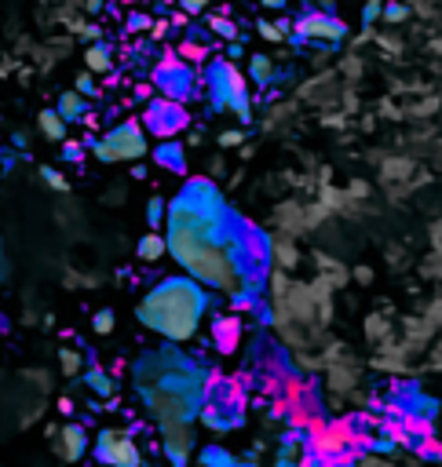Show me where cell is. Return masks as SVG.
I'll return each mask as SVG.
<instances>
[{"label":"cell","instance_id":"cell-1","mask_svg":"<svg viewBox=\"0 0 442 467\" xmlns=\"http://www.w3.org/2000/svg\"><path fill=\"white\" fill-rule=\"evenodd\" d=\"M169 252L205 289H219L231 299L256 292L271 270L267 234L238 215L209 179H186L169 205Z\"/></svg>","mask_w":442,"mask_h":467},{"label":"cell","instance_id":"cell-2","mask_svg":"<svg viewBox=\"0 0 442 467\" xmlns=\"http://www.w3.org/2000/svg\"><path fill=\"white\" fill-rule=\"evenodd\" d=\"M201 376L205 369L176 347L150 351L132 365L136 394L157 427L194 424L201 409Z\"/></svg>","mask_w":442,"mask_h":467},{"label":"cell","instance_id":"cell-3","mask_svg":"<svg viewBox=\"0 0 442 467\" xmlns=\"http://www.w3.org/2000/svg\"><path fill=\"white\" fill-rule=\"evenodd\" d=\"M205 314H209V292L191 274L161 277L136 307L139 325H146L150 332L169 339V344H186V339H194Z\"/></svg>","mask_w":442,"mask_h":467},{"label":"cell","instance_id":"cell-4","mask_svg":"<svg viewBox=\"0 0 442 467\" xmlns=\"http://www.w3.org/2000/svg\"><path fill=\"white\" fill-rule=\"evenodd\" d=\"M248 387H252V372H231L227 376L223 369H205L198 420L219 434L241 427L248 409Z\"/></svg>","mask_w":442,"mask_h":467},{"label":"cell","instance_id":"cell-5","mask_svg":"<svg viewBox=\"0 0 442 467\" xmlns=\"http://www.w3.org/2000/svg\"><path fill=\"white\" fill-rule=\"evenodd\" d=\"M205 91H209V99L219 113H234L238 120L248 124V99H252V91H248V77L234 66L231 58H209V66H205Z\"/></svg>","mask_w":442,"mask_h":467},{"label":"cell","instance_id":"cell-6","mask_svg":"<svg viewBox=\"0 0 442 467\" xmlns=\"http://www.w3.org/2000/svg\"><path fill=\"white\" fill-rule=\"evenodd\" d=\"M91 153L103 165H132L143 161L150 153V132L139 117H124L117 120L110 132H103L96 143H91Z\"/></svg>","mask_w":442,"mask_h":467},{"label":"cell","instance_id":"cell-7","mask_svg":"<svg viewBox=\"0 0 442 467\" xmlns=\"http://www.w3.org/2000/svg\"><path fill=\"white\" fill-rule=\"evenodd\" d=\"M96 460L99 463H117V467H136L143 463V449L136 442V427H103L96 434Z\"/></svg>","mask_w":442,"mask_h":467},{"label":"cell","instance_id":"cell-8","mask_svg":"<svg viewBox=\"0 0 442 467\" xmlns=\"http://www.w3.org/2000/svg\"><path fill=\"white\" fill-rule=\"evenodd\" d=\"M154 84H157L161 96L186 103V99L194 96V66H191V62H186L176 48H169V51L161 55V62L154 66Z\"/></svg>","mask_w":442,"mask_h":467},{"label":"cell","instance_id":"cell-9","mask_svg":"<svg viewBox=\"0 0 442 467\" xmlns=\"http://www.w3.org/2000/svg\"><path fill=\"white\" fill-rule=\"evenodd\" d=\"M139 120L146 124V132L157 135V139H176V135H183L186 128H191V113H186V103L169 99V96L150 99V106L143 110Z\"/></svg>","mask_w":442,"mask_h":467},{"label":"cell","instance_id":"cell-10","mask_svg":"<svg viewBox=\"0 0 442 467\" xmlns=\"http://www.w3.org/2000/svg\"><path fill=\"white\" fill-rule=\"evenodd\" d=\"M293 41H318V44H340L347 37L343 19H336L329 8H307L293 26H289Z\"/></svg>","mask_w":442,"mask_h":467},{"label":"cell","instance_id":"cell-11","mask_svg":"<svg viewBox=\"0 0 442 467\" xmlns=\"http://www.w3.org/2000/svg\"><path fill=\"white\" fill-rule=\"evenodd\" d=\"M241 318L238 314H219L212 325H209V339H212V347H216V354H223V358H231V354H238V347H241Z\"/></svg>","mask_w":442,"mask_h":467},{"label":"cell","instance_id":"cell-12","mask_svg":"<svg viewBox=\"0 0 442 467\" xmlns=\"http://www.w3.org/2000/svg\"><path fill=\"white\" fill-rule=\"evenodd\" d=\"M161 438H165V453L172 463H186L194 449V424H165L161 427Z\"/></svg>","mask_w":442,"mask_h":467},{"label":"cell","instance_id":"cell-13","mask_svg":"<svg viewBox=\"0 0 442 467\" xmlns=\"http://www.w3.org/2000/svg\"><path fill=\"white\" fill-rule=\"evenodd\" d=\"M55 438H59V456L70 460V463L81 460V456L88 453V446H91V442H88V431H84L81 424H66V427L55 434Z\"/></svg>","mask_w":442,"mask_h":467},{"label":"cell","instance_id":"cell-14","mask_svg":"<svg viewBox=\"0 0 442 467\" xmlns=\"http://www.w3.org/2000/svg\"><path fill=\"white\" fill-rule=\"evenodd\" d=\"M150 158L161 165L165 172H172V175H186V150H183L176 139H161V143L150 150Z\"/></svg>","mask_w":442,"mask_h":467},{"label":"cell","instance_id":"cell-15","mask_svg":"<svg viewBox=\"0 0 442 467\" xmlns=\"http://www.w3.org/2000/svg\"><path fill=\"white\" fill-rule=\"evenodd\" d=\"M165 252H169V237H165V234H157V230H150V234L139 237V245H136V256H139L143 263L165 260Z\"/></svg>","mask_w":442,"mask_h":467},{"label":"cell","instance_id":"cell-16","mask_svg":"<svg viewBox=\"0 0 442 467\" xmlns=\"http://www.w3.org/2000/svg\"><path fill=\"white\" fill-rule=\"evenodd\" d=\"M55 110H59L62 117H66L70 124H81V117H84V110H88V96H81L77 88H74V91H62Z\"/></svg>","mask_w":442,"mask_h":467},{"label":"cell","instance_id":"cell-17","mask_svg":"<svg viewBox=\"0 0 442 467\" xmlns=\"http://www.w3.org/2000/svg\"><path fill=\"white\" fill-rule=\"evenodd\" d=\"M41 135L44 139H51V143H62V139H66V128H70V120L66 117H62L59 110H41Z\"/></svg>","mask_w":442,"mask_h":467},{"label":"cell","instance_id":"cell-18","mask_svg":"<svg viewBox=\"0 0 442 467\" xmlns=\"http://www.w3.org/2000/svg\"><path fill=\"white\" fill-rule=\"evenodd\" d=\"M84 384H88L91 391H96L99 398H110V394L117 391V380L110 376V372H106L103 365H88V369H84Z\"/></svg>","mask_w":442,"mask_h":467},{"label":"cell","instance_id":"cell-19","mask_svg":"<svg viewBox=\"0 0 442 467\" xmlns=\"http://www.w3.org/2000/svg\"><path fill=\"white\" fill-rule=\"evenodd\" d=\"M84 70H91V73H110V70H114V51H110L106 44H88V51H84Z\"/></svg>","mask_w":442,"mask_h":467},{"label":"cell","instance_id":"cell-20","mask_svg":"<svg viewBox=\"0 0 442 467\" xmlns=\"http://www.w3.org/2000/svg\"><path fill=\"white\" fill-rule=\"evenodd\" d=\"M402 424H406V431L413 434V446H417V438H428V434H435V424H431V416H421V413H402L398 416Z\"/></svg>","mask_w":442,"mask_h":467},{"label":"cell","instance_id":"cell-21","mask_svg":"<svg viewBox=\"0 0 442 467\" xmlns=\"http://www.w3.org/2000/svg\"><path fill=\"white\" fill-rule=\"evenodd\" d=\"M274 73H278V70H274V58H271V55H252V58H248V77L256 81V84H271Z\"/></svg>","mask_w":442,"mask_h":467},{"label":"cell","instance_id":"cell-22","mask_svg":"<svg viewBox=\"0 0 442 467\" xmlns=\"http://www.w3.org/2000/svg\"><path fill=\"white\" fill-rule=\"evenodd\" d=\"M289 26H293V22H286V19H281V22L260 19V22H256V34H260L263 41H271V44H281V41L289 37Z\"/></svg>","mask_w":442,"mask_h":467},{"label":"cell","instance_id":"cell-23","mask_svg":"<svg viewBox=\"0 0 442 467\" xmlns=\"http://www.w3.org/2000/svg\"><path fill=\"white\" fill-rule=\"evenodd\" d=\"M176 51H179L186 62H191V66H209V48H205L201 41H194V37H186Z\"/></svg>","mask_w":442,"mask_h":467},{"label":"cell","instance_id":"cell-24","mask_svg":"<svg viewBox=\"0 0 442 467\" xmlns=\"http://www.w3.org/2000/svg\"><path fill=\"white\" fill-rule=\"evenodd\" d=\"M209 29H212L216 37H223V41H238V26H234V22H231V19L223 15V11L209 19Z\"/></svg>","mask_w":442,"mask_h":467},{"label":"cell","instance_id":"cell-25","mask_svg":"<svg viewBox=\"0 0 442 467\" xmlns=\"http://www.w3.org/2000/svg\"><path fill=\"white\" fill-rule=\"evenodd\" d=\"M198 463H238V456L227 453V449H219V446H209V449L198 453Z\"/></svg>","mask_w":442,"mask_h":467},{"label":"cell","instance_id":"cell-26","mask_svg":"<svg viewBox=\"0 0 442 467\" xmlns=\"http://www.w3.org/2000/svg\"><path fill=\"white\" fill-rule=\"evenodd\" d=\"M114 325H117L114 310H96V318H91V329H96V336H110Z\"/></svg>","mask_w":442,"mask_h":467},{"label":"cell","instance_id":"cell-27","mask_svg":"<svg viewBox=\"0 0 442 467\" xmlns=\"http://www.w3.org/2000/svg\"><path fill=\"white\" fill-rule=\"evenodd\" d=\"M146 223L157 230L165 223V197H150V205H146Z\"/></svg>","mask_w":442,"mask_h":467},{"label":"cell","instance_id":"cell-28","mask_svg":"<svg viewBox=\"0 0 442 467\" xmlns=\"http://www.w3.org/2000/svg\"><path fill=\"white\" fill-rule=\"evenodd\" d=\"M62 372L66 376H81V351H62Z\"/></svg>","mask_w":442,"mask_h":467},{"label":"cell","instance_id":"cell-29","mask_svg":"<svg viewBox=\"0 0 442 467\" xmlns=\"http://www.w3.org/2000/svg\"><path fill=\"white\" fill-rule=\"evenodd\" d=\"M77 91H81V96H88V99H96V96H99V88H96V73L84 70V73L77 77Z\"/></svg>","mask_w":442,"mask_h":467},{"label":"cell","instance_id":"cell-30","mask_svg":"<svg viewBox=\"0 0 442 467\" xmlns=\"http://www.w3.org/2000/svg\"><path fill=\"white\" fill-rule=\"evenodd\" d=\"M41 175H44V183L51 186V190H70V183H66V175H62V172H55V168H41Z\"/></svg>","mask_w":442,"mask_h":467},{"label":"cell","instance_id":"cell-31","mask_svg":"<svg viewBox=\"0 0 442 467\" xmlns=\"http://www.w3.org/2000/svg\"><path fill=\"white\" fill-rule=\"evenodd\" d=\"M62 158H66V161H81L84 158V150H81V143H74V139H62Z\"/></svg>","mask_w":442,"mask_h":467},{"label":"cell","instance_id":"cell-32","mask_svg":"<svg viewBox=\"0 0 442 467\" xmlns=\"http://www.w3.org/2000/svg\"><path fill=\"white\" fill-rule=\"evenodd\" d=\"M406 15H409V8H406V4H388V8L381 11V19H384V22H402Z\"/></svg>","mask_w":442,"mask_h":467},{"label":"cell","instance_id":"cell-33","mask_svg":"<svg viewBox=\"0 0 442 467\" xmlns=\"http://www.w3.org/2000/svg\"><path fill=\"white\" fill-rule=\"evenodd\" d=\"M209 4H212V0H179V8H183L186 15H191V19H194V15H201Z\"/></svg>","mask_w":442,"mask_h":467},{"label":"cell","instance_id":"cell-34","mask_svg":"<svg viewBox=\"0 0 442 467\" xmlns=\"http://www.w3.org/2000/svg\"><path fill=\"white\" fill-rule=\"evenodd\" d=\"M241 143H245V135H241L238 128H231V132H219V146H223V150H227V146H241Z\"/></svg>","mask_w":442,"mask_h":467},{"label":"cell","instance_id":"cell-35","mask_svg":"<svg viewBox=\"0 0 442 467\" xmlns=\"http://www.w3.org/2000/svg\"><path fill=\"white\" fill-rule=\"evenodd\" d=\"M169 26H172L169 19H154V22H150V37H154V41H165V34H169Z\"/></svg>","mask_w":442,"mask_h":467},{"label":"cell","instance_id":"cell-36","mask_svg":"<svg viewBox=\"0 0 442 467\" xmlns=\"http://www.w3.org/2000/svg\"><path fill=\"white\" fill-rule=\"evenodd\" d=\"M154 91H157V84H154V81H150V84H136V99L150 103V99H154Z\"/></svg>","mask_w":442,"mask_h":467},{"label":"cell","instance_id":"cell-37","mask_svg":"<svg viewBox=\"0 0 442 467\" xmlns=\"http://www.w3.org/2000/svg\"><path fill=\"white\" fill-rule=\"evenodd\" d=\"M150 15H132V22H129V34H136V29H150Z\"/></svg>","mask_w":442,"mask_h":467},{"label":"cell","instance_id":"cell-38","mask_svg":"<svg viewBox=\"0 0 442 467\" xmlns=\"http://www.w3.org/2000/svg\"><path fill=\"white\" fill-rule=\"evenodd\" d=\"M81 124H84V128H91V132H99V113H91V110H84V117H81Z\"/></svg>","mask_w":442,"mask_h":467},{"label":"cell","instance_id":"cell-39","mask_svg":"<svg viewBox=\"0 0 442 467\" xmlns=\"http://www.w3.org/2000/svg\"><path fill=\"white\" fill-rule=\"evenodd\" d=\"M241 55H245V48L238 41H227V58H241Z\"/></svg>","mask_w":442,"mask_h":467},{"label":"cell","instance_id":"cell-40","mask_svg":"<svg viewBox=\"0 0 442 467\" xmlns=\"http://www.w3.org/2000/svg\"><path fill=\"white\" fill-rule=\"evenodd\" d=\"M186 19H191V15H186V11H183V8H179V11H172V15H169V22H172V26H186Z\"/></svg>","mask_w":442,"mask_h":467},{"label":"cell","instance_id":"cell-41","mask_svg":"<svg viewBox=\"0 0 442 467\" xmlns=\"http://www.w3.org/2000/svg\"><path fill=\"white\" fill-rule=\"evenodd\" d=\"M59 413L70 416V413H74V401H70V398H59Z\"/></svg>","mask_w":442,"mask_h":467},{"label":"cell","instance_id":"cell-42","mask_svg":"<svg viewBox=\"0 0 442 467\" xmlns=\"http://www.w3.org/2000/svg\"><path fill=\"white\" fill-rule=\"evenodd\" d=\"M260 4H263V8H274V11H278V8H286L289 0H260Z\"/></svg>","mask_w":442,"mask_h":467},{"label":"cell","instance_id":"cell-43","mask_svg":"<svg viewBox=\"0 0 442 467\" xmlns=\"http://www.w3.org/2000/svg\"><path fill=\"white\" fill-rule=\"evenodd\" d=\"M121 372H124V361H114V365H110V376L117 380V376H121Z\"/></svg>","mask_w":442,"mask_h":467},{"label":"cell","instance_id":"cell-44","mask_svg":"<svg viewBox=\"0 0 442 467\" xmlns=\"http://www.w3.org/2000/svg\"><path fill=\"white\" fill-rule=\"evenodd\" d=\"M318 8H333V0H318Z\"/></svg>","mask_w":442,"mask_h":467},{"label":"cell","instance_id":"cell-45","mask_svg":"<svg viewBox=\"0 0 442 467\" xmlns=\"http://www.w3.org/2000/svg\"><path fill=\"white\" fill-rule=\"evenodd\" d=\"M366 4H381V8H384V0H366Z\"/></svg>","mask_w":442,"mask_h":467},{"label":"cell","instance_id":"cell-46","mask_svg":"<svg viewBox=\"0 0 442 467\" xmlns=\"http://www.w3.org/2000/svg\"><path fill=\"white\" fill-rule=\"evenodd\" d=\"M161 4H169V8H172V4H179V0H161Z\"/></svg>","mask_w":442,"mask_h":467},{"label":"cell","instance_id":"cell-47","mask_svg":"<svg viewBox=\"0 0 442 467\" xmlns=\"http://www.w3.org/2000/svg\"><path fill=\"white\" fill-rule=\"evenodd\" d=\"M129 4H132V0H129ZM139 4H146V0H139Z\"/></svg>","mask_w":442,"mask_h":467}]
</instances>
